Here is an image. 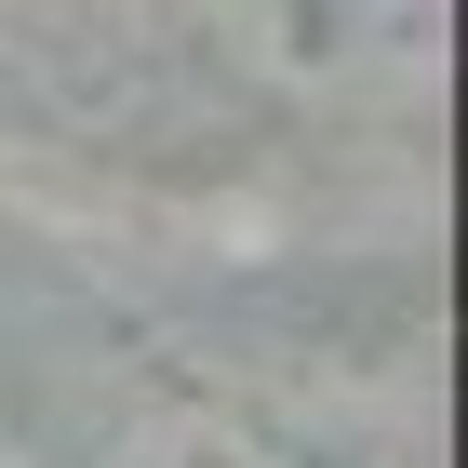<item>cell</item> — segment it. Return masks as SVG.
<instances>
[{
  "instance_id": "cell-2",
  "label": "cell",
  "mask_w": 468,
  "mask_h": 468,
  "mask_svg": "<svg viewBox=\"0 0 468 468\" xmlns=\"http://www.w3.org/2000/svg\"><path fill=\"white\" fill-rule=\"evenodd\" d=\"M108 468H268L228 415H201V401H175V415H147V429L108 441Z\"/></svg>"
},
{
  "instance_id": "cell-1",
  "label": "cell",
  "mask_w": 468,
  "mask_h": 468,
  "mask_svg": "<svg viewBox=\"0 0 468 468\" xmlns=\"http://www.w3.org/2000/svg\"><path fill=\"white\" fill-rule=\"evenodd\" d=\"M228 40L294 108H388L441 68V0H228Z\"/></svg>"
}]
</instances>
